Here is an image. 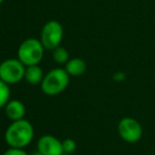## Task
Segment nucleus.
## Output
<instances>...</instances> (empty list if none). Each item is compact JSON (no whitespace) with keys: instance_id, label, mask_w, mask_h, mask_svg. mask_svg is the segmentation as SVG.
<instances>
[{"instance_id":"nucleus-15","label":"nucleus","mask_w":155,"mask_h":155,"mask_svg":"<svg viewBox=\"0 0 155 155\" xmlns=\"http://www.w3.org/2000/svg\"><path fill=\"white\" fill-rule=\"evenodd\" d=\"M115 81H123L126 79V75H124V72H117L114 75V77H113Z\"/></svg>"},{"instance_id":"nucleus-3","label":"nucleus","mask_w":155,"mask_h":155,"mask_svg":"<svg viewBox=\"0 0 155 155\" xmlns=\"http://www.w3.org/2000/svg\"><path fill=\"white\" fill-rule=\"evenodd\" d=\"M45 55V47L40 39L28 38L18 47L17 58L25 67L39 65Z\"/></svg>"},{"instance_id":"nucleus-12","label":"nucleus","mask_w":155,"mask_h":155,"mask_svg":"<svg viewBox=\"0 0 155 155\" xmlns=\"http://www.w3.org/2000/svg\"><path fill=\"white\" fill-rule=\"evenodd\" d=\"M11 97V88L8 84L0 80V108L5 107L8 102L10 101Z\"/></svg>"},{"instance_id":"nucleus-16","label":"nucleus","mask_w":155,"mask_h":155,"mask_svg":"<svg viewBox=\"0 0 155 155\" xmlns=\"http://www.w3.org/2000/svg\"><path fill=\"white\" fill-rule=\"evenodd\" d=\"M31 155H45V154H42V153H41V152H39L38 150H37V151L33 152V153H32Z\"/></svg>"},{"instance_id":"nucleus-5","label":"nucleus","mask_w":155,"mask_h":155,"mask_svg":"<svg viewBox=\"0 0 155 155\" xmlns=\"http://www.w3.org/2000/svg\"><path fill=\"white\" fill-rule=\"evenodd\" d=\"M63 38V27L57 20H49L42 27L40 41L45 49L54 50L59 47Z\"/></svg>"},{"instance_id":"nucleus-9","label":"nucleus","mask_w":155,"mask_h":155,"mask_svg":"<svg viewBox=\"0 0 155 155\" xmlns=\"http://www.w3.org/2000/svg\"><path fill=\"white\" fill-rule=\"evenodd\" d=\"M65 71L70 77H79L82 76L87 70V63L80 58H70L64 67Z\"/></svg>"},{"instance_id":"nucleus-2","label":"nucleus","mask_w":155,"mask_h":155,"mask_svg":"<svg viewBox=\"0 0 155 155\" xmlns=\"http://www.w3.org/2000/svg\"><path fill=\"white\" fill-rule=\"evenodd\" d=\"M69 83L70 76L64 68H53L45 75L40 87L45 95L53 97L65 90Z\"/></svg>"},{"instance_id":"nucleus-13","label":"nucleus","mask_w":155,"mask_h":155,"mask_svg":"<svg viewBox=\"0 0 155 155\" xmlns=\"http://www.w3.org/2000/svg\"><path fill=\"white\" fill-rule=\"evenodd\" d=\"M77 145H76V141L72 138H67L62 141V149L64 154H71L73 152H75Z\"/></svg>"},{"instance_id":"nucleus-6","label":"nucleus","mask_w":155,"mask_h":155,"mask_svg":"<svg viewBox=\"0 0 155 155\" xmlns=\"http://www.w3.org/2000/svg\"><path fill=\"white\" fill-rule=\"evenodd\" d=\"M117 131L124 141L128 143H135L143 137V130L141 124L132 117H124L117 125Z\"/></svg>"},{"instance_id":"nucleus-10","label":"nucleus","mask_w":155,"mask_h":155,"mask_svg":"<svg viewBox=\"0 0 155 155\" xmlns=\"http://www.w3.org/2000/svg\"><path fill=\"white\" fill-rule=\"evenodd\" d=\"M43 78H45V75H43L42 69H41V67H39V65L29 66L25 68V80L27 81L29 84H31V85L41 84Z\"/></svg>"},{"instance_id":"nucleus-14","label":"nucleus","mask_w":155,"mask_h":155,"mask_svg":"<svg viewBox=\"0 0 155 155\" xmlns=\"http://www.w3.org/2000/svg\"><path fill=\"white\" fill-rule=\"evenodd\" d=\"M2 155H29L23 149H17V148H8Z\"/></svg>"},{"instance_id":"nucleus-11","label":"nucleus","mask_w":155,"mask_h":155,"mask_svg":"<svg viewBox=\"0 0 155 155\" xmlns=\"http://www.w3.org/2000/svg\"><path fill=\"white\" fill-rule=\"evenodd\" d=\"M52 58H53V60L55 61L57 64H67L68 61L70 60V55H69V52H68V50L65 49V48L61 47V46H59V47H57L56 49L52 50Z\"/></svg>"},{"instance_id":"nucleus-17","label":"nucleus","mask_w":155,"mask_h":155,"mask_svg":"<svg viewBox=\"0 0 155 155\" xmlns=\"http://www.w3.org/2000/svg\"><path fill=\"white\" fill-rule=\"evenodd\" d=\"M4 1V0H0V4H1L2 3V2H3Z\"/></svg>"},{"instance_id":"nucleus-7","label":"nucleus","mask_w":155,"mask_h":155,"mask_svg":"<svg viewBox=\"0 0 155 155\" xmlns=\"http://www.w3.org/2000/svg\"><path fill=\"white\" fill-rule=\"evenodd\" d=\"M37 150L45 155H64L62 141L53 135H43L37 141Z\"/></svg>"},{"instance_id":"nucleus-4","label":"nucleus","mask_w":155,"mask_h":155,"mask_svg":"<svg viewBox=\"0 0 155 155\" xmlns=\"http://www.w3.org/2000/svg\"><path fill=\"white\" fill-rule=\"evenodd\" d=\"M27 67L18 58H8L0 64V80L6 84H17L25 79Z\"/></svg>"},{"instance_id":"nucleus-8","label":"nucleus","mask_w":155,"mask_h":155,"mask_svg":"<svg viewBox=\"0 0 155 155\" xmlns=\"http://www.w3.org/2000/svg\"><path fill=\"white\" fill-rule=\"evenodd\" d=\"M6 117L12 121L23 119L25 116V106L20 100H10L4 107Z\"/></svg>"},{"instance_id":"nucleus-1","label":"nucleus","mask_w":155,"mask_h":155,"mask_svg":"<svg viewBox=\"0 0 155 155\" xmlns=\"http://www.w3.org/2000/svg\"><path fill=\"white\" fill-rule=\"evenodd\" d=\"M34 138V126L25 118L17 121H12L4 133L5 143L10 148L25 149L32 143Z\"/></svg>"}]
</instances>
